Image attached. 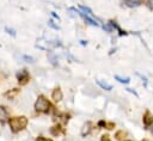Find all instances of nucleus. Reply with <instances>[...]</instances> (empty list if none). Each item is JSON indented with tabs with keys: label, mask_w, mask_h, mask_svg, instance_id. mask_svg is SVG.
Masks as SVG:
<instances>
[{
	"label": "nucleus",
	"mask_w": 153,
	"mask_h": 141,
	"mask_svg": "<svg viewBox=\"0 0 153 141\" xmlns=\"http://www.w3.org/2000/svg\"><path fill=\"white\" fill-rule=\"evenodd\" d=\"M7 118H8V112H7L6 108L5 106H0V121L5 122Z\"/></svg>",
	"instance_id": "obj_6"
},
{
	"label": "nucleus",
	"mask_w": 153,
	"mask_h": 141,
	"mask_svg": "<svg viewBox=\"0 0 153 141\" xmlns=\"http://www.w3.org/2000/svg\"><path fill=\"white\" fill-rule=\"evenodd\" d=\"M5 31L7 32V33H10V35H12V36H16V31L14 30H12V29H10V27H5Z\"/></svg>",
	"instance_id": "obj_15"
},
{
	"label": "nucleus",
	"mask_w": 153,
	"mask_h": 141,
	"mask_svg": "<svg viewBox=\"0 0 153 141\" xmlns=\"http://www.w3.org/2000/svg\"><path fill=\"white\" fill-rule=\"evenodd\" d=\"M17 79L20 84H25L27 80H29V73L25 70V69H22L17 73Z\"/></svg>",
	"instance_id": "obj_3"
},
{
	"label": "nucleus",
	"mask_w": 153,
	"mask_h": 141,
	"mask_svg": "<svg viewBox=\"0 0 153 141\" xmlns=\"http://www.w3.org/2000/svg\"><path fill=\"white\" fill-rule=\"evenodd\" d=\"M143 123H145L146 127H148V125H151L153 123V116L149 112H146V115L143 116Z\"/></svg>",
	"instance_id": "obj_9"
},
{
	"label": "nucleus",
	"mask_w": 153,
	"mask_h": 141,
	"mask_svg": "<svg viewBox=\"0 0 153 141\" xmlns=\"http://www.w3.org/2000/svg\"><path fill=\"white\" fill-rule=\"evenodd\" d=\"M36 141H51V140H49V139H47V137H43V136H38V137L36 139Z\"/></svg>",
	"instance_id": "obj_17"
},
{
	"label": "nucleus",
	"mask_w": 153,
	"mask_h": 141,
	"mask_svg": "<svg viewBox=\"0 0 153 141\" xmlns=\"http://www.w3.org/2000/svg\"><path fill=\"white\" fill-rule=\"evenodd\" d=\"M97 84L103 88V90H106V91H111L112 90V85L111 84H108L103 80H97Z\"/></svg>",
	"instance_id": "obj_8"
},
{
	"label": "nucleus",
	"mask_w": 153,
	"mask_h": 141,
	"mask_svg": "<svg viewBox=\"0 0 153 141\" xmlns=\"http://www.w3.org/2000/svg\"><path fill=\"white\" fill-rule=\"evenodd\" d=\"M8 124H10V128L12 129V131L13 133H17V131L24 129L27 125V118L25 116L13 117V118L8 119Z\"/></svg>",
	"instance_id": "obj_1"
},
{
	"label": "nucleus",
	"mask_w": 153,
	"mask_h": 141,
	"mask_svg": "<svg viewBox=\"0 0 153 141\" xmlns=\"http://www.w3.org/2000/svg\"><path fill=\"white\" fill-rule=\"evenodd\" d=\"M51 97H53V99H54L55 102H60V100H62V98H63L62 91H61L60 88H55V90L53 91V93H51Z\"/></svg>",
	"instance_id": "obj_4"
},
{
	"label": "nucleus",
	"mask_w": 153,
	"mask_h": 141,
	"mask_svg": "<svg viewBox=\"0 0 153 141\" xmlns=\"http://www.w3.org/2000/svg\"><path fill=\"white\" fill-rule=\"evenodd\" d=\"M51 16H53V17H54V18H56V19H57V20H60V17H59V16H57V14H56V13H55V12H51Z\"/></svg>",
	"instance_id": "obj_19"
},
{
	"label": "nucleus",
	"mask_w": 153,
	"mask_h": 141,
	"mask_svg": "<svg viewBox=\"0 0 153 141\" xmlns=\"http://www.w3.org/2000/svg\"><path fill=\"white\" fill-rule=\"evenodd\" d=\"M47 56H48V61H49L53 66H57V57H56V55H55L54 53L49 51Z\"/></svg>",
	"instance_id": "obj_7"
},
{
	"label": "nucleus",
	"mask_w": 153,
	"mask_h": 141,
	"mask_svg": "<svg viewBox=\"0 0 153 141\" xmlns=\"http://www.w3.org/2000/svg\"><path fill=\"white\" fill-rule=\"evenodd\" d=\"M148 4H149V6H151V7H153V0H149V1H148Z\"/></svg>",
	"instance_id": "obj_22"
},
{
	"label": "nucleus",
	"mask_w": 153,
	"mask_h": 141,
	"mask_svg": "<svg viewBox=\"0 0 153 141\" xmlns=\"http://www.w3.org/2000/svg\"><path fill=\"white\" fill-rule=\"evenodd\" d=\"M104 124H105V122H104V121H99V123H98V125H100V127H102V125H104Z\"/></svg>",
	"instance_id": "obj_21"
},
{
	"label": "nucleus",
	"mask_w": 153,
	"mask_h": 141,
	"mask_svg": "<svg viewBox=\"0 0 153 141\" xmlns=\"http://www.w3.org/2000/svg\"><path fill=\"white\" fill-rule=\"evenodd\" d=\"M79 8H80V11H81L84 14H86V16H90V17H92V16H93V12H92V10H91V8H88L87 6H82V5H79Z\"/></svg>",
	"instance_id": "obj_10"
},
{
	"label": "nucleus",
	"mask_w": 153,
	"mask_h": 141,
	"mask_svg": "<svg viewBox=\"0 0 153 141\" xmlns=\"http://www.w3.org/2000/svg\"><path fill=\"white\" fill-rule=\"evenodd\" d=\"M114 78H115V80L120 81L121 84H128V82L130 81V79H129V78H123V76H120V75H115Z\"/></svg>",
	"instance_id": "obj_12"
},
{
	"label": "nucleus",
	"mask_w": 153,
	"mask_h": 141,
	"mask_svg": "<svg viewBox=\"0 0 153 141\" xmlns=\"http://www.w3.org/2000/svg\"><path fill=\"white\" fill-rule=\"evenodd\" d=\"M126 4L129 7H136L142 4V0H126Z\"/></svg>",
	"instance_id": "obj_11"
},
{
	"label": "nucleus",
	"mask_w": 153,
	"mask_h": 141,
	"mask_svg": "<svg viewBox=\"0 0 153 141\" xmlns=\"http://www.w3.org/2000/svg\"><path fill=\"white\" fill-rule=\"evenodd\" d=\"M48 25H49L50 27L55 29V30H59V29H60V27H59L57 25H55V24H54V22H53V20H49V22H48Z\"/></svg>",
	"instance_id": "obj_14"
},
{
	"label": "nucleus",
	"mask_w": 153,
	"mask_h": 141,
	"mask_svg": "<svg viewBox=\"0 0 153 141\" xmlns=\"http://www.w3.org/2000/svg\"><path fill=\"white\" fill-rule=\"evenodd\" d=\"M126 90H127L128 92H130V93H133V94H134L135 97H139V94H137V93H136V92H135V91H134L133 88H126Z\"/></svg>",
	"instance_id": "obj_18"
},
{
	"label": "nucleus",
	"mask_w": 153,
	"mask_h": 141,
	"mask_svg": "<svg viewBox=\"0 0 153 141\" xmlns=\"http://www.w3.org/2000/svg\"><path fill=\"white\" fill-rule=\"evenodd\" d=\"M102 141H110V140H109V137H108V136H105V135H104V136H102Z\"/></svg>",
	"instance_id": "obj_20"
},
{
	"label": "nucleus",
	"mask_w": 153,
	"mask_h": 141,
	"mask_svg": "<svg viewBox=\"0 0 153 141\" xmlns=\"http://www.w3.org/2000/svg\"><path fill=\"white\" fill-rule=\"evenodd\" d=\"M143 141H147V140H143Z\"/></svg>",
	"instance_id": "obj_25"
},
{
	"label": "nucleus",
	"mask_w": 153,
	"mask_h": 141,
	"mask_svg": "<svg viewBox=\"0 0 153 141\" xmlns=\"http://www.w3.org/2000/svg\"><path fill=\"white\" fill-rule=\"evenodd\" d=\"M126 141H131V140H126Z\"/></svg>",
	"instance_id": "obj_24"
},
{
	"label": "nucleus",
	"mask_w": 153,
	"mask_h": 141,
	"mask_svg": "<svg viewBox=\"0 0 153 141\" xmlns=\"http://www.w3.org/2000/svg\"><path fill=\"white\" fill-rule=\"evenodd\" d=\"M49 108H50V104L48 99H45V97L43 96H39L35 103V110L38 112H48Z\"/></svg>",
	"instance_id": "obj_2"
},
{
	"label": "nucleus",
	"mask_w": 153,
	"mask_h": 141,
	"mask_svg": "<svg viewBox=\"0 0 153 141\" xmlns=\"http://www.w3.org/2000/svg\"><path fill=\"white\" fill-rule=\"evenodd\" d=\"M23 59H24L26 62H30V63H33V62H35V59H33L32 56H29V55H24Z\"/></svg>",
	"instance_id": "obj_13"
},
{
	"label": "nucleus",
	"mask_w": 153,
	"mask_h": 141,
	"mask_svg": "<svg viewBox=\"0 0 153 141\" xmlns=\"http://www.w3.org/2000/svg\"><path fill=\"white\" fill-rule=\"evenodd\" d=\"M104 29L106 30V31H109V32H112V26H111V24L109 23V24H106V25H104Z\"/></svg>",
	"instance_id": "obj_16"
},
{
	"label": "nucleus",
	"mask_w": 153,
	"mask_h": 141,
	"mask_svg": "<svg viewBox=\"0 0 153 141\" xmlns=\"http://www.w3.org/2000/svg\"><path fill=\"white\" fill-rule=\"evenodd\" d=\"M80 43H81L82 45H85V44H87V42H85V41H80Z\"/></svg>",
	"instance_id": "obj_23"
},
{
	"label": "nucleus",
	"mask_w": 153,
	"mask_h": 141,
	"mask_svg": "<svg viewBox=\"0 0 153 141\" xmlns=\"http://www.w3.org/2000/svg\"><path fill=\"white\" fill-rule=\"evenodd\" d=\"M91 128H92L91 122H86V123L82 125V128H81V136H86L87 134H90Z\"/></svg>",
	"instance_id": "obj_5"
}]
</instances>
